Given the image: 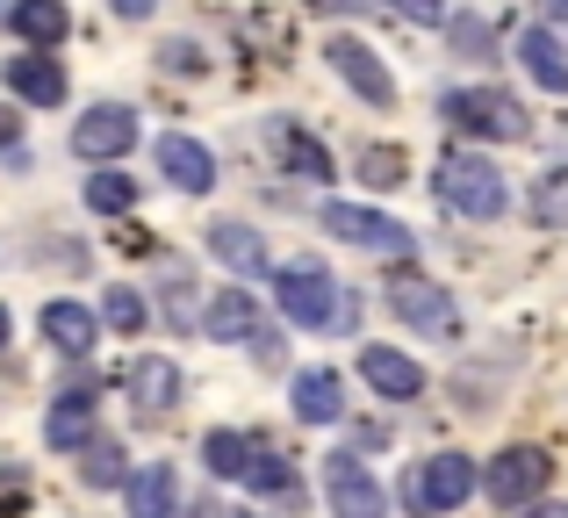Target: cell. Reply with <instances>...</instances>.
Listing matches in <instances>:
<instances>
[{
  "label": "cell",
  "instance_id": "e0dca14e",
  "mask_svg": "<svg viewBox=\"0 0 568 518\" xmlns=\"http://www.w3.org/2000/svg\"><path fill=\"white\" fill-rule=\"evenodd\" d=\"M288 404H295L303 425H338V410H346V382H338L332 367H303L295 389H288Z\"/></svg>",
  "mask_w": 568,
  "mask_h": 518
},
{
  "label": "cell",
  "instance_id": "d6a6232c",
  "mask_svg": "<svg viewBox=\"0 0 568 518\" xmlns=\"http://www.w3.org/2000/svg\"><path fill=\"white\" fill-rule=\"evenodd\" d=\"M454 43L460 51H489V22H454Z\"/></svg>",
  "mask_w": 568,
  "mask_h": 518
},
{
  "label": "cell",
  "instance_id": "ab89813d",
  "mask_svg": "<svg viewBox=\"0 0 568 518\" xmlns=\"http://www.w3.org/2000/svg\"><path fill=\"white\" fill-rule=\"evenodd\" d=\"M0 144H14V115H0Z\"/></svg>",
  "mask_w": 568,
  "mask_h": 518
},
{
  "label": "cell",
  "instance_id": "d590c367",
  "mask_svg": "<svg viewBox=\"0 0 568 518\" xmlns=\"http://www.w3.org/2000/svg\"><path fill=\"white\" fill-rule=\"evenodd\" d=\"M532 8H540L547 22H561V29H568V0H532Z\"/></svg>",
  "mask_w": 568,
  "mask_h": 518
},
{
  "label": "cell",
  "instance_id": "277c9868",
  "mask_svg": "<svg viewBox=\"0 0 568 518\" xmlns=\"http://www.w3.org/2000/svg\"><path fill=\"white\" fill-rule=\"evenodd\" d=\"M475 490V461L468 454H432V461H417L410 476H403V505H410V518H439L454 505H468Z\"/></svg>",
  "mask_w": 568,
  "mask_h": 518
},
{
  "label": "cell",
  "instance_id": "8fae6325",
  "mask_svg": "<svg viewBox=\"0 0 568 518\" xmlns=\"http://www.w3.org/2000/svg\"><path fill=\"white\" fill-rule=\"evenodd\" d=\"M202 332L216 338V346H237V338H245L252 353H274V338H266V324H260V303H252L245 288H223L216 303H209Z\"/></svg>",
  "mask_w": 568,
  "mask_h": 518
},
{
  "label": "cell",
  "instance_id": "484cf974",
  "mask_svg": "<svg viewBox=\"0 0 568 518\" xmlns=\"http://www.w3.org/2000/svg\"><path fill=\"white\" fill-rule=\"evenodd\" d=\"M526 210L540 216L547 231H568V166H555L540 187H532V195H526Z\"/></svg>",
  "mask_w": 568,
  "mask_h": 518
},
{
  "label": "cell",
  "instance_id": "f1b7e54d",
  "mask_svg": "<svg viewBox=\"0 0 568 518\" xmlns=\"http://www.w3.org/2000/svg\"><path fill=\"white\" fill-rule=\"evenodd\" d=\"M87 483H94V490H115V483H130L123 476V447H115V439H94V447H87V468H80Z\"/></svg>",
  "mask_w": 568,
  "mask_h": 518
},
{
  "label": "cell",
  "instance_id": "1f68e13d",
  "mask_svg": "<svg viewBox=\"0 0 568 518\" xmlns=\"http://www.w3.org/2000/svg\"><path fill=\"white\" fill-rule=\"evenodd\" d=\"M159 58H166L173 72H202V51H194V43H181V37H173V43H166V51H159Z\"/></svg>",
  "mask_w": 568,
  "mask_h": 518
},
{
  "label": "cell",
  "instance_id": "44dd1931",
  "mask_svg": "<svg viewBox=\"0 0 568 518\" xmlns=\"http://www.w3.org/2000/svg\"><path fill=\"white\" fill-rule=\"evenodd\" d=\"M8 29L22 43H58L72 29V14H65V0H14V8H8Z\"/></svg>",
  "mask_w": 568,
  "mask_h": 518
},
{
  "label": "cell",
  "instance_id": "ffe728a7",
  "mask_svg": "<svg viewBox=\"0 0 568 518\" xmlns=\"http://www.w3.org/2000/svg\"><path fill=\"white\" fill-rule=\"evenodd\" d=\"M43 338H51L65 360H87V353H94V317H87L80 303L58 295V303H43Z\"/></svg>",
  "mask_w": 568,
  "mask_h": 518
},
{
  "label": "cell",
  "instance_id": "52a82bcc",
  "mask_svg": "<svg viewBox=\"0 0 568 518\" xmlns=\"http://www.w3.org/2000/svg\"><path fill=\"white\" fill-rule=\"evenodd\" d=\"M130 144H138V109H123V101H101L72 123V152L94 159V166H115Z\"/></svg>",
  "mask_w": 568,
  "mask_h": 518
},
{
  "label": "cell",
  "instance_id": "4dcf8cb0",
  "mask_svg": "<svg viewBox=\"0 0 568 518\" xmlns=\"http://www.w3.org/2000/svg\"><path fill=\"white\" fill-rule=\"evenodd\" d=\"M388 14H403V22H417V29H439L446 22V0H382Z\"/></svg>",
  "mask_w": 568,
  "mask_h": 518
},
{
  "label": "cell",
  "instance_id": "2e32d148",
  "mask_svg": "<svg viewBox=\"0 0 568 518\" xmlns=\"http://www.w3.org/2000/svg\"><path fill=\"white\" fill-rule=\"evenodd\" d=\"M123 389H130V404H138V410H152V418H159V410L181 404V367L159 360V353H144V360L123 367Z\"/></svg>",
  "mask_w": 568,
  "mask_h": 518
},
{
  "label": "cell",
  "instance_id": "6da1fadb",
  "mask_svg": "<svg viewBox=\"0 0 568 518\" xmlns=\"http://www.w3.org/2000/svg\"><path fill=\"white\" fill-rule=\"evenodd\" d=\"M274 288H281V317L303 324V332H332V324H338V332H353V324H361V303H353V295L338 288V281L324 274L317 260L281 266Z\"/></svg>",
  "mask_w": 568,
  "mask_h": 518
},
{
  "label": "cell",
  "instance_id": "74e56055",
  "mask_svg": "<svg viewBox=\"0 0 568 518\" xmlns=\"http://www.w3.org/2000/svg\"><path fill=\"white\" fill-rule=\"evenodd\" d=\"M187 518H223L216 505H209V497H202V505H187Z\"/></svg>",
  "mask_w": 568,
  "mask_h": 518
},
{
  "label": "cell",
  "instance_id": "d6986e66",
  "mask_svg": "<svg viewBox=\"0 0 568 518\" xmlns=\"http://www.w3.org/2000/svg\"><path fill=\"white\" fill-rule=\"evenodd\" d=\"M209 253H216L223 266H231V274H266V238L252 224H209Z\"/></svg>",
  "mask_w": 568,
  "mask_h": 518
},
{
  "label": "cell",
  "instance_id": "30bf717a",
  "mask_svg": "<svg viewBox=\"0 0 568 518\" xmlns=\"http://www.w3.org/2000/svg\"><path fill=\"white\" fill-rule=\"evenodd\" d=\"M324 497H332L338 518H382L388 511L382 483L367 476V461H353V454H332V461H324Z\"/></svg>",
  "mask_w": 568,
  "mask_h": 518
},
{
  "label": "cell",
  "instance_id": "7c38bea8",
  "mask_svg": "<svg viewBox=\"0 0 568 518\" xmlns=\"http://www.w3.org/2000/svg\"><path fill=\"white\" fill-rule=\"evenodd\" d=\"M361 375H367V389L388 396V404L425 396V367H417L410 353H396V346H361Z\"/></svg>",
  "mask_w": 568,
  "mask_h": 518
},
{
  "label": "cell",
  "instance_id": "d4e9b609",
  "mask_svg": "<svg viewBox=\"0 0 568 518\" xmlns=\"http://www.w3.org/2000/svg\"><path fill=\"white\" fill-rule=\"evenodd\" d=\"M87 210L130 216V210H138V181H130V173H94V181H87Z\"/></svg>",
  "mask_w": 568,
  "mask_h": 518
},
{
  "label": "cell",
  "instance_id": "9a60e30c",
  "mask_svg": "<svg viewBox=\"0 0 568 518\" xmlns=\"http://www.w3.org/2000/svg\"><path fill=\"white\" fill-rule=\"evenodd\" d=\"M8 94H22L29 109H58V101H65V65L43 58V51L8 58Z\"/></svg>",
  "mask_w": 568,
  "mask_h": 518
},
{
  "label": "cell",
  "instance_id": "e575fe53",
  "mask_svg": "<svg viewBox=\"0 0 568 518\" xmlns=\"http://www.w3.org/2000/svg\"><path fill=\"white\" fill-rule=\"evenodd\" d=\"M109 8H115V14H123V22H144V14H152V8H159V0H109Z\"/></svg>",
  "mask_w": 568,
  "mask_h": 518
},
{
  "label": "cell",
  "instance_id": "7402d4cb",
  "mask_svg": "<svg viewBox=\"0 0 568 518\" xmlns=\"http://www.w3.org/2000/svg\"><path fill=\"white\" fill-rule=\"evenodd\" d=\"M43 439L51 447H94V404L87 396H58L51 418H43Z\"/></svg>",
  "mask_w": 568,
  "mask_h": 518
},
{
  "label": "cell",
  "instance_id": "836d02e7",
  "mask_svg": "<svg viewBox=\"0 0 568 518\" xmlns=\"http://www.w3.org/2000/svg\"><path fill=\"white\" fill-rule=\"evenodd\" d=\"M310 8H317V14H346V8H353V14H375L382 0H310Z\"/></svg>",
  "mask_w": 568,
  "mask_h": 518
},
{
  "label": "cell",
  "instance_id": "ac0fdd59",
  "mask_svg": "<svg viewBox=\"0 0 568 518\" xmlns=\"http://www.w3.org/2000/svg\"><path fill=\"white\" fill-rule=\"evenodd\" d=\"M518 65L547 87V94H568V51L555 29H518Z\"/></svg>",
  "mask_w": 568,
  "mask_h": 518
},
{
  "label": "cell",
  "instance_id": "83f0119b",
  "mask_svg": "<svg viewBox=\"0 0 568 518\" xmlns=\"http://www.w3.org/2000/svg\"><path fill=\"white\" fill-rule=\"evenodd\" d=\"M245 490H266V497H303V490H295V468L288 461H281V454H252V468H245Z\"/></svg>",
  "mask_w": 568,
  "mask_h": 518
},
{
  "label": "cell",
  "instance_id": "7a4b0ae2",
  "mask_svg": "<svg viewBox=\"0 0 568 518\" xmlns=\"http://www.w3.org/2000/svg\"><path fill=\"white\" fill-rule=\"evenodd\" d=\"M432 187H439L446 216H468V224H497V216L511 210V187H504V173L489 166V159H475V152H446L439 173H432Z\"/></svg>",
  "mask_w": 568,
  "mask_h": 518
},
{
  "label": "cell",
  "instance_id": "8992f818",
  "mask_svg": "<svg viewBox=\"0 0 568 518\" xmlns=\"http://www.w3.org/2000/svg\"><path fill=\"white\" fill-rule=\"evenodd\" d=\"M317 224L332 231V238L361 245V253H410V245H417L410 224H396V216H382V210H353V202H324Z\"/></svg>",
  "mask_w": 568,
  "mask_h": 518
},
{
  "label": "cell",
  "instance_id": "8d00e7d4",
  "mask_svg": "<svg viewBox=\"0 0 568 518\" xmlns=\"http://www.w3.org/2000/svg\"><path fill=\"white\" fill-rule=\"evenodd\" d=\"M526 518H568V505H532Z\"/></svg>",
  "mask_w": 568,
  "mask_h": 518
},
{
  "label": "cell",
  "instance_id": "f35d334b",
  "mask_svg": "<svg viewBox=\"0 0 568 518\" xmlns=\"http://www.w3.org/2000/svg\"><path fill=\"white\" fill-rule=\"evenodd\" d=\"M8 338H14V317H8V309H0V353H8Z\"/></svg>",
  "mask_w": 568,
  "mask_h": 518
},
{
  "label": "cell",
  "instance_id": "5b68a950",
  "mask_svg": "<svg viewBox=\"0 0 568 518\" xmlns=\"http://www.w3.org/2000/svg\"><path fill=\"white\" fill-rule=\"evenodd\" d=\"M547 476H555V461H547L540 447H511V454L489 461L483 490H489V505H504V511H532L540 490H547Z\"/></svg>",
  "mask_w": 568,
  "mask_h": 518
},
{
  "label": "cell",
  "instance_id": "3957f363",
  "mask_svg": "<svg viewBox=\"0 0 568 518\" xmlns=\"http://www.w3.org/2000/svg\"><path fill=\"white\" fill-rule=\"evenodd\" d=\"M439 115L454 130H468V138H497V144H518L526 138V109H518L511 94H504V87H454V94L439 101Z\"/></svg>",
  "mask_w": 568,
  "mask_h": 518
},
{
  "label": "cell",
  "instance_id": "4fadbf2b",
  "mask_svg": "<svg viewBox=\"0 0 568 518\" xmlns=\"http://www.w3.org/2000/svg\"><path fill=\"white\" fill-rule=\"evenodd\" d=\"M159 173H166L181 195H209V187H216V159H209V144L181 138V130L159 138Z\"/></svg>",
  "mask_w": 568,
  "mask_h": 518
},
{
  "label": "cell",
  "instance_id": "cb8c5ba5",
  "mask_svg": "<svg viewBox=\"0 0 568 518\" xmlns=\"http://www.w3.org/2000/svg\"><path fill=\"white\" fill-rule=\"evenodd\" d=\"M353 173H361L367 187H403L410 181V159H403L396 144H361V152H353Z\"/></svg>",
  "mask_w": 568,
  "mask_h": 518
},
{
  "label": "cell",
  "instance_id": "4316f807",
  "mask_svg": "<svg viewBox=\"0 0 568 518\" xmlns=\"http://www.w3.org/2000/svg\"><path fill=\"white\" fill-rule=\"evenodd\" d=\"M281 159H288L295 181H332V159H324V144L303 138V130H288V138H281Z\"/></svg>",
  "mask_w": 568,
  "mask_h": 518
},
{
  "label": "cell",
  "instance_id": "ba28073f",
  "mask_svg": "<svg viewBox=\"0 0 568 518\" xmlns=\"http://www.w3.org/2000/svg\"><path fill=\"white\" fill-rule=\"evenodd\" d=\"M388 309H396L410 332H432V338H454L460 332V303L439 288V281H417V274H403L396 288H388Z\"/></svg>",
  "mask_w": 568,
  "mask_h": 518
},
{
  "label": "cell",
  "instance_id": "5bb4252c",
  "mask_svg": "<svg viewBox=\"0 0 568 518\" xmlns=\"http://www.w3.org/2000/svg\"><path fill=\"white\" fill-rule=\"evenodd\" d=\"M123 511L130 518H181V476L166 461H144L138 476L123 483Z\"/></svg>",
  "mask_w": 568,
  "mask_h": 518
},
{
  "label": "cell",
  "instance_id": "603a6c76",
  "mask_svg": "<svg viewBox=\"0 0 568 518\" xmlns=\"http://www.w3.org/2000/svg\"><path fill=\"white\" fill-rule=\"evenodd\" d=\"M252 439L245 433H209L202 439V461H209V476H223V483H245V468H252Z\"/></svg>",
  "mask_w": 568,
  "mask_h": 518
},
{
  "label": "cell",
  "instance_id": "9c48e42d",
  "mask_svg": "<svg viewBox=\"0 0 568 518\" xmlns=\"http://www.w3.org/2000/svg\"><path fill=\"white\" fill-rule=\"evenodd\" d=\"M324 58H332V72L367 101V109H388V101H396V80H388V65L375 58V43H361V37H332V43H324Z\"/></svg>",
  "mask_w": 568,
  "mask_h": 518
},
{
  "label": "cell",
  "instance_id": "f546056e",
  "mask_svg": "<svg viewBox=\"0 0 568 518\" xmlns=\"http://www.w3.org/2000/svg\"><path fill=\"white\" fill-rule=\"evenodd\" d=\"M101 317H109L123 338L144 332V295H138V288H109V295H101Z\"/></svg>",
  "mask_w": 568,
  "mask_h": 518
}]
</instances>
